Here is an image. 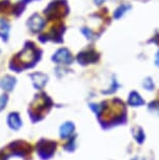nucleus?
Returning <instances> with one entry per match:
<instances>
[{
  "label": "nucleus",
  "mask_w": 159,
  "mask_h": 160,
  "mask_svg": "<svg viewBox=\"0 0 159 160\" xmlns=\"http://www.w3.org/2000/svg\"><path fill=\"white\" fill-rule=\"evenodd\" d=\"M52 60L58 63H61V64H70L72 62V57L66 48H62V49L57 51Z\"/></svg>",
  "instance_id": "f257e3e1"
},
{
  "label": "nucleus",
  "mask_w": 159,
  "mask_h": 160,
  "mask_svg": "<svg viewBox=\"0 0 159 160\" xmlns=\"http://www.w3.org/2000/svg\"><path fill=\"white\" fill-rule=\"evenodd\" d=\"M43 25H44V21L40 16H38V15L32 16L31 18V20H29V26H31V28L32 31H40V29L43 28Z\"/></svg>",
  "instance_id": "f03ea898"
},
{
  "label": "nucleus",
  "mask_w": 159,
  "mask_h": 160,
  "mask_svg": "<svg viewBox=\"0 0 159 160\" xmlns=\"http://www.w3.org/2000/svg\"><path fill=\"white\" fill-rule=\"evenodd\" d=\"M129 104L131 106H134V107H136V106H142L145 104V102H143V99L142 98V96H140L137 92H131L130 96H129Z\"/></svg>",
  "instance_id": "7ed1b4c3"
},
{
  "label": "nucleus",
  "mask_w": 159,
  "mask_h": 160,
  "mask_svg": "<svg viewBox=\"0 0 159 160\" xmlns=\"http://www.w3.org/2000/svg\"><path fill=\"white\" fill-rule=\"evenodd\" d=\"M77 60L83 63V64H85V63H89V62H93L97 60V56H95V53H90L89 52V56H87V53H81L77 57Z\"/></svg>",
  "instance_id": "20e7f679"
},
{
  "label": "nucleus",
  "mask_w": 159,
  "mask_h": 160,
  "mask_svg": "<svg viewBox=\"0 0 159 160\" xmlns=\"http://www.w3.org/2000/svg\"><path fill=\"white\" fill-rule=\"evenodd\" d=\"M8 122H10V126L13 129H19L21 126V120L18 116V114H12L10 115V118H8Z\"/></svg>",
  "instance_id": "39448f33"
},
{
  "label": "nucleus",
  "mask_w": 159,
  "mask_h": 160,
  "mask_svg": "<svg viewBox=\"0 0 159 160\" xmlns=\"http://www.w3.org/2000/svg\"><path fill=\"white\" fill-rule=\"evenodd\" d=\"M73 131V125L71 122H66L62 126L61 128V136L66 137L68 135H70Z\"/></svg>",
  "instance_id": "423d86ee"
},
{
  "label": "nucleus",
  "mask_w": 159,
  "mask_h": 160,
  "mask_svg": "<svg viewBox=\"0 0 159 160\" xmlns=\"http://www.w3.org/2000/svg\"><path fill=\"white\" fill-rule=\"evenodd\" d=\"M14 84H15V80L13 78H10V77H7L1 81V86L3 87V89L5 90H11L13 88Z\"/></svg>",
  "instance_id": "0eeeda50"
},
{
  "label": "nucleus",
  "mask_w": 159,
  "mask_h": 160,
  "mask_svg": "<svg viewBox=\"0 0 159 160\" xmlns=\"http://www.w3.org/2000/svg\"><path fill=\"white\" fill-rule=\"evenodd\" d=\"M8 31H10V26L8 24L3 20H0V36L3 38L7 37Z\"/></svg>",
  "instance_id": "6e6552de"
},
{
  "label": "nucleus",
  "mask_w": 159,
  "mask_h": 160,
  "mask_svg": "<svg viewBox=\"0 0 159 160\" xmlns=\"http://www.w3.org/2000/svg\"><path fill=\"white\" fill-rule=\"evenodd\" d=\"M128 10H130V5H121L117 10L115 11V13H114V17L115 18H119V17H122V15L125 14V12L126 11H128Z\"/></svg>",
  "instance_id": "1a4fd4ad"
},
{
  "label": "nucleus",
  "mask_w": 159,
  "mask_h": 160,
  "mask_svg": "<svg viewBox=\"0 0 159 160\" xmlns=\"http://www.w3.org/2000/svg\"><path fill=\"white\" fill-rule=\"evenodd\" d=\"M138 130V134L136 135V140L138 141L139 143H142L143 140H145V134H143V132H142V129H137Z\"/></svg>",
  "instance_id": "9d476101"
},
{
  "label": "nucleus",
  "mask_w": 159,
  "mask_h": 160,
  "mask_svg": "<svg viewBox=\"0 0 159 160\" xmlns=\"http://www.w3.org/2000/svg\"><path fill=\"white\" fill-rule=\"evenodd\" d=\"M143 85H145L146 89H149V90H152L153 88H154V84H153L151 78H147V80L145 81V83H143Z\"/></svg>",
  "instance_id": "9b49d317"
},
{
  "label": "nucleus",
  "mask_w": 159,
  "mask_h": 160,
  "mask_svg": "<svg viewBox=\"0 0 159 160\" xmlns=\"http://www.w3.org/2000/svg\"><path fill=\"white\" fill-rule=\"evenodd\" d=\"M156 65L159 66V52L157 53V56H156Z\"/></svg>",
  "instance_id": "f8f14e48"
},
{
  "label": "nucleus",
  "mask_w": 159,
  "mask_h": 160,
  "mask_svg": "<svg viewBox=\"0 0 159 160\" xmlns=\"http://www.w3.org/2000/svg\"><path fill=\"white\" fill-rule=\"evenodd\" d=\"M94 1H95V3H97V4H101L102 2L104 1V0H94Z\"/></svg>",
  "instance_id": "ddd939ff"
}]
</instances>
